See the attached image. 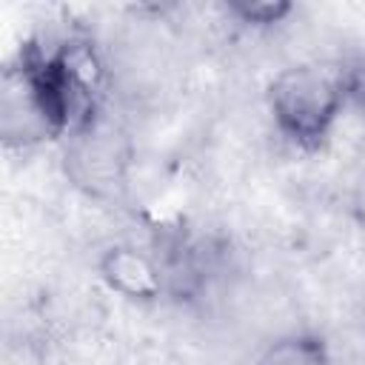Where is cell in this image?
<instances>
[{"label": "cell", "instance_id": "6da1fadb", "mask_svg": "<svg viewBox=\"0 0 365 365\" xmlns=\"http://www.w3.org/2000/svg\"><path fill=\"white\" fill-rule=\"evenodd\" d=\"M345 108L339 63H297L282 68L268 86V111L277 131L308 151L325 143Z\"/></svg>", "mask_w": 365, "mask_h": 365}, {"label": "cell", "instance_id": "7a4b0ae2", "mask_svg": "<svg viewBox=\"0 0 365 365\" xmlns=\"http://www.w3.org/2000/svg\"><path fill=\"white\" fill-rule=\"evenodd\" d=\"M97 271H100V279L114 294H120L123 299H131V302H154L165 291L163 265L151 254H145L134 245L106 248L97 262Z\"/></svg>", "mask_w": 365, "mask_h": 365}, {"label": "cell", "instance_id": "3957f363", "mask_svg": "<svg viewBox=\"0 0 365 365\" xmlns=\"http://www.w3.org/2000/svg\"><path fill=\"white\" fill-rule=\"evenodd\" d=\"M257 365H334L322 336L311 331H291L265 345Z\"/></svg>", "mask_w": 365, "mask_h": 365}, {"label": "cell", "instance_id": "277c9868", "mask_svg": "<svg viewBox=\"0 0 365 365\" xmlns=\"http://www.w3.org/2000/svg\"><path fill=\"white\" fill-rule=\"evenodd\" d=\"M228 11L251 29H271L282 23L294 11V6L285 0H254V3H231Z\"/></svg>", "mask_w": 365, "mask_h": 365}, {"label": "cell", "instance_id": "5b68a950", "mask_svg": "<svg viewBox=\"0 0 365 365\" xmlns=\"http://www.w3.org/2000/svg\"><path fill=\"white\" fill-rule=\"evenodd\" d=\"M339 68H342V86H345L348 106H356L359 111H365V57L339 60Z\"/></svg>", "mask_w": 365, "mask_h": 365}]
</instances>
